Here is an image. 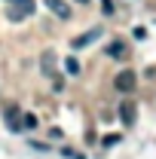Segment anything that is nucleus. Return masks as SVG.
Here are the masks:
<instances>
[{"label": "nucleus", "instance_id": "f257e3e1", "mask_svg": "<svg viewBox=\"0 0 156 159\" xmlns=\"http://www.w3.org/2000/svg\"><path fill=\"white\" fill-rule=\"evenodd\" d=\"M9 3H12L9 6V19L12 21H21L34 12V0H9Z\"/></svg>", "mask_w": 156, "mask_h": 159}, {"label": "nucleus", "instance_id": "f03ea898", "mask_svg": "<svg viewBox=\"0 0 156 159\" xmlns=\"http://www.w3.org/2000/svg\"><path fill=\"white\" fill-rule=\"evenodd\" d=\"M135 83H138L135 70H119L117 80H113V86H117L119 92H132V89H135Z\"/></svg>", "mask_w": 156, "mask_h": 159}, {"label": "nucleus", "instance_id": "7ed1b4c3", "mask_svg": "<svg viewBox=\"0 0 156 159\" xmlns=\"http://www.w3.org/2000/svg\"><path fill=\"white\" fill-rule=\"evenodd\" d=\"M107 55L117 58V61H126V58H129V46H126L122 40H113V43L107 46Z\"/></svg>", "mask_w": 156, "mask_h": 159}, {"label": "nucleus", "instance_id": "20e7f679", "mask_svg": "<svg viewBox=\"0 0 156 159\" xmlns=\"http://www.w3.org/2000/svg\"><path fill=\"white\" fill-rule=\"evenodd\" d=\"M46 6H49V9H52V12H55L58 19H64V21L74 16V12H71V6H67L64 0H46Z\"/></svg>", "mask_w": 156, "mask_h": 159}, {"label": "nucleus", "instance_id": "39448f33", "mask_svg": "<svg viewBox=\"0 0 156 159\" xmlns=\"http://www.w3.org/2000/svg\"><path fill=\"white\" fill-rule=\"evenodd\" d=\"M3 119H6V125H9L12 132H19V129H21V113H19V107H6Z\"/></svg>", "mask_w": 156, "mask_h": 159}, {"label": "nucleus", "instance_id": "423d86ee", "mask_svg": "<svg viewBox=\"0 0 156 159\" xmlns=\"http://www.w3.org/2000/svg\"><path fill=\"white\" fill-rule=\"evenodd\" d=\"M119 119H122V125H132L135 122V104L132 101H122L119 104Z\"/></svg>", "mask_w": 156, "mask_h": 159}, {"label": "nucleus", "instance_id": "0eeeda50", "mask_svg": "<svg viewBox=\"0 0 156 159\" xmlns=\"http://www.w3.org/2000/svg\"><path fill=\"white\" fill-rule=\"evenodd\" d=\"M98 34H101V28H92V31H86V34H80V37L74 40V49H83V46H89V43H92V40L98 37Z\"/></svg>", "mask_w": 156, "mask_h": 159}, {"label": "nucleus", "instance_id": "6e6552de", "mask_svg": "<svg viewBox=\"0 0 156 159\" xmlns=\"http://www.w3.org/2000/svg\"><path fill=\"white\" fill-rule=\"evenodd\" d=\"M40 70H43L46 77H52V70H55V52H52V49L43 52V64H40Z\"/></svg>", "mask_w": 156, "mask_h": 159}, {"label": "nucleus", "instance_id": "1a4fd4ad", "mask_svg": "<svg viewBox=\"0 0 156 159\" xmlns=\"http://www.w3.org/2000/svg\"><path fill=\"white\" fill-rule=\"evenodd\" d=\"M21 125H25V129H34V125H37V116H34V113H25Z\"/></svg>", "mask_w": 156, "mask_h": 159}, {"label": "nucleus", "instance_id": "9d476101", "mask_svg": "<svg viewBox=\"0 0 156 159\" xmlns=\"http://www.w3.org/2000/svg\"><path fill=\"white\" fill-rule=\"evenodd\" d=\"M61 153H64V156H67V159H83V153H77V150H74V147H64V150H61Z\"/></svg>", "mask_w": 156, "mask_h": 159}, {"label": "nucleus", "instance_id": "9b49d317", "mask_svg": "<svg viewBox=\"0 0 156 159\" xmlns=\"http://www.w3.org/2000/svg\"><path fill=\"white\" fill-rule=\"evenodd\" d=\"M67 61V70H71V74H80V61L77 58H64Z\"/></svg>", "mask_w": 156, "mask_h": 159}, {"label": "nucleus", "instance_id": "f8f14e48", "mask_svg": "<svg viewBox=\"0 0 156 159\" xmlns=\"http://www.w3.org/2000/svg\"><path fill=\"white\" fill-rule=\"evenodd\" d=\"M101 6H104V16H113L117 9H113V0H101Z\"/></svg>", "mask_w": 156, "mask_h": 159}, {"label": "nucleus", "instance_id": "ddd939ff", "mask_svg": "<svg viewBox=\"0 0 156 159\" xmlns=\"http://www.w3.org/2000/svg\"><path fill=\"white\" fill-rule=\"evenodd\" d=\"M113 144H119V135H107L104 138V147H113Z\"/></svg>", "mask_w": 156, "mask_h": 159}, {"label": "nucleus", "instance_id": "4468645a", "mask_svg": "<svg viewBox=\"0 0 156 159\" xmlns=\"http://www.w3.org/2000/svg\"><path fill=\"white\" fill-rule=\"evenodd\" d=\"M132 37H138V40H144V37H147V31H144V28H135V31H132Z\"/></svg>", "mask_w": 156, "mask_h": 159}, {"label": "nucleus", "instance_id": "2eb2a0df", "mask_svg": "<svg viewBox=\"0 0 156 159\" xmlns=\"http://www.w3.org/2000/svg\"><path fill=\"white\" fill-rule=\"evenodd\" d=\"M74 3H89V0H74Z\"/></svg>", "mask_w": 156, "mask_h": 159}]
</instances>
